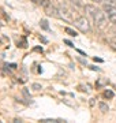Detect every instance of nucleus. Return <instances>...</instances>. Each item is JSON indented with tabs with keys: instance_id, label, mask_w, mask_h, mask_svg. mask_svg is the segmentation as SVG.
<instances>
[{
	"instance_id": "nucleus-1",
	"label": "nucleus",
	"mask_w": 116,
	"mask_h": 123,
	"mask_svg": "<svg viewBox=\"0 0 116 123\" xmlns=\"http://www.w3.org/2000/svg\"><path fill=\"white\" fill-rule=\"evenodd\" d=\"M74 26H75L79 31H82V33H90V30H92L89 21H87V18H85V17L76 18L75 21H74Z\"/></svg>"
},
{
	"instance_id": "nucleus-2",
	"label": "nucleus",
	"mask_w": 116,
	"mask_h": 123,
	"mask_svg": "<svg viewBox=\"0 0 116 123\" xmlns=\"http://www.w3.org/2000/svg\"><path fill=\"white\" fill-rule=\"evenodd\" d=\"M94 23H96V26L100 27V29H103L105 25H107V14L104 12V10H98L96 15L93 18Z\"/></svg>"
},
{
	"instance_id": "nucleus-3",
	"label": "nucleus",
	"mask_w": 116,
	"mask_h": 123,
	"mask_svg": "<svg viewBox=\"0 0 116 123\" xmlns=\"http://www.w3.org/2000/svg\"><path fill=\"white\" fill-rule=\"evenodd\" d=\"M44 7V11H45V14L48 15V17H53V18H59V10H58V7H55L49 0H46L45 1V4L42 6Z\"/></svg>"
},
{
	"instance_id": "nucleus-4",
	"label": "nucleus",
	"mask_w": 116,
	"mask_h": 123,
	"mask_svg": "<svg viewBox=\"0 0 116 123\" xmlns=\"http://www.w3.org/2000/svg\"><path fill=\"white\" fill-rule=\"evenodd\" d=\"M58 10H59V18H62L63 21H71V12L64 4H60L58 7Z\"/></svg>"
},
{
	"instance_id": "nucleus-5",
	"label": "nucleus",
	"mask_w": 116,
	"mask_h": 123,
	"mask_svg": "<svg viewBox=\"0 0 116 123\" xmlns=\"http://www.w3.org/2000/svg\"><path fill=\"white\" fill-rule=\"evenodd\" d=\"M103 10L104 12L107 14L108 17H111V15H115L116 14V4L111 3V1H105L103 6Z\"/></svg>"
},
{
	"instance_id": "nucleus-6",
	"label": "nucleus",
	"mask_w": 116,
	"mask_h": 123,
	"mask_svg": "<svg viewBox=\"0 0 116 123\" xmlns=\"http://www.w3.org/2000/svg\"><path fill=\"white\" fill-rule=\"evenodd\" d=\"M85 11L87 12V15H89V17L94 18V15H96V12L98 11V8L96 7V6H93V4H86L85 6Z\"/></svg>"
},
{
	"instance_id": "nucleus-7",
	"label": "nucleus",
	"mask_w": 116,
	"mask_h": 123,
	"mask_svg": "<svg viewBox=\"0 0 116 123\" xmlns=\"http://www.w3.org/2000/svg\"><path fill=\"white\" fill-rule=\"evenodd\" d=\"M98 110L101 111L103 114H107L108 111H109V107H108L107 103H104V101H100V103H98Z\"/></svg>"
},
{
	"instance_id": "nucleus-8",
	"label": "nucleus",
	"mask_w": 116,
	"mask_h": 123,
	"mask_svg": "<svg viewBox=\"0 0 116 123\" xmlns=\"http://www.w3.org/2000/svg\"><path fill=\"white\" fill-rule=\"evenodd\" d=\"M107 84H108L107 78H100L97 82H96V88H103V86H105Z\"/></svg>"
},
{
	"instance_id": "nucleus-9",
	"label": "nucleus",
	"mask_w": 116,
	"mask_h": 123,
	"mask_svg": "<svg viewBox=\"0 0 116 123\" xmlns=\"http://www.w3.org/2000/svg\"><path fill=\"white\" fill-rule=\"evenodd\" d=\"M40 26H41L42 30H46V31L49 30V25H48V21H46V19H41L40 21Z\"/></svg>"
},
{
	"instance_id": "nucleus-10",
	"label": "nucleus",
	"mask_w": 116,
	"mask_h": 123,
	"mask_svg": "<svg viewBox=\"0 0 116 123\" xmlns=\"http://www.w3.org/2000/svg\"><path fill=\"white\" fill-rule=\"evenodd\" d=\"M64 31H66L68 36H71V37H76V36H78V33H76L74 29H71V27H64Z\"/></svg>"
},
{
	"instance_id": "nucleus-11",
	"label": "nucleus",
	"mask_w": 116,
	"mask_h": 123,
	"mask_svg": "<svg viewBox=\"0 0 116 123\" xmlns=\"http://www.w3.org/2000/svg\"><path fill=\"white\" fill-rule=\"evenodd\" d=\"M113 96H115V94H113V92H112V90H109V89H107V90L104 92V97H105V98H109V100H111V98H113Z\"/></svg>"
},
{
	"instance_id": "nucleus-12",
	"label": "nucleus",
	"mask_w": 116,
	"mask_h": 123,
	"mask_svg": "<svg viewBox=\"0 0 116 123\" xmlns=\"http://www.w3.org/2000/svg\"><path fill=\"white\" fill-rule=\"evenodd\" d=\"M22 94L25 96V98H26L27 101H30V100H31V96H30V93L27 92V89H22Z\"/></svg>"
},
{
	"instance_id": "nucleus-13",
	"label": "nucleus",
	"mask_w": 116,
	"mask_h": 123,
	"mask_svg": "<svg viewBox=\"0 0 116 123\" xmlns=\"http://www.w3.org/2000/svg\"><path fill=\"white\" fill-rule=\"evenodd\" d=\"M108 43L111 44L112 49H113V51H116V37H115V38H109V40H108Z\"/></svg>"
},
{
	"instance_id": "nucleus-14",
	"label": "nucleus",
	"mask_w": 116,
	"mask_h": 123,
	"mask_svg": "<svg viewBox=\"0 0 116 123\" xmlns=\"http://www.w3.org/2000/svg\"><path fill=\"white\" fill-rule=\"evenodd\" d=\"M31 88L34 89V90H40V89H42V86H41L40 84H33L31 85Z\"/></svg>"
},
{
	"instance_id": "nucleus-15",
	"label": "nucleus",
	"mask_w": 116,
	"mask_h": 123,
	"mask_svg": "<svg viewBox=\"0 0 116 123\" xmlns=\"http://www.w3.org/2000/svg\"><path fill=\"white\" fill-rule=\"evenodd\" d=\"M108 18H109V21H111V22L116 26V14H115V15H111V17H108Z\"/></svg>"
},
{
	"instance_id": "nucleus-16",
	"label": "nucleus",
	"mask_w": 116,
	"mask_h": 123,
	"mask_svg": "<svg viewBox=\"0 0 116 123\" xmlns=\"http://www.w3.org/2000/svg\"><path fill=\"white\" fill-rule=\"evenodd\" d=\"M89 68H90V70H93V71H100V68L96 67V66H89Z\"/></svg>"
},
{
	"instance_id": "nucleus-17",
	"label": "nucleus",
	"mask_w": 116,
	"mask_h": 123,
	"mask_svg": "<svg viewBox=\"0 0 116 123\" xmlns=\"http://www.w3.org/2000/svg\"><path fill=\"white\" fill-rule=\"evenodd\" d=\"M64 43H66V44H67L68 47H74V44H72L71 41H68V40H64Z\"/></svg>"
},
{
	"instance_id": "nucleus-18",
	"label": "nucleus",
	"mask_w": 116,
	"mask_h": 123,
	"mask_svg": "<svg viewBox=\"0 0 116 123\" xmlns=\"http://www.w3.org/2000/svg\"><path fill=\"white\" fill-rule=\"evenodd\" d=\"M34 51H36V52H42V48H41V47H36Z\"/></svg>"
},
{
	"instance_id": "nucleus-19",
	"label": "nucleus",
	"mask_w": 116,
	"mask_h": 123,
	"mask_svg": "<svg viewBox=\"0 0 116 123\" xmlns=\"http://www.w3.org/2000/svg\"><path fill=\"white\" fill-rule=\"evenodd\" d=\"M94 62H98V63H103V59H100V57H94Z\"/></svg>"
},
{
	"instance_id": "nucleus-20",
	"label": "nucleus",
	"mask_w": 116,
	"mask_h": 123,
	"mask_svg": "<svg viewBox=\"0 0 116 123\" xmlns=\"http://www.w3.org/2000/svg\"><path fill=\"white\" fill-rule=\"evenodd\" d=\"M78 60L82 63V64H86V60H83V59H81V57H78Z\"/></svg>"
},
{
	"instance_id": "nucleus-21",
	"label": "nucleus",
	"mask_w": 116,
	"mask_h": 123,
	"mask_svg": "<svg viewBox=\"0 0 116 123\" xmlns=\"http://www.w3.org/2000/svg\"><path fill=\"white\" fill-rule=\"evenodd\" d=\"M90 1H94V3H104V0H90Z\"/></svg>"
},
{
	"instance_id": "nucleus-22",
	"label": "nucleus",
	"mask_w": 116,
	"mask_h": 123,
	"mask_svg": "<svg viewBox=\"0 0 116 123\" xmlns=\"http://www.w3.org/2000/svg\"><path fill=\"white\" fill-rule=\"evenodd\" d=\"M68 1H71V3H75V4H78L81 0H68Z\"/></svg>"
},
{
	"instance_id": "nucleus-23",
	"label": "nucleus",
	"mask_w": 116,
	"mask_h": 123,
	"mask_svg": "<svg viewBox=\"0 0 116 123\" xmlns=\"http://www.w3.org/2000/svg\"><path fill=\"white\" fill-rule=\"evenodd\" d=\"M40 40L42 41V43H46V38H45V37H41V36H40Z\"/></svg>"
}]
</instances>
